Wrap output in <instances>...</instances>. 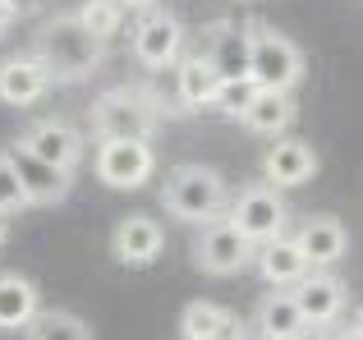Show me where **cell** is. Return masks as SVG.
I'll return each mask as SVG.
<instances>
[{"instance_id": "obj_6", "label": "cell", "mask_w": 363, "mask_h": 340, "mask_svg": "<svg viewBox=\"0 0 363 340\" xmlns=\"http://www.w3.org/2000/svg\"><path fill=\"white\" fill-rule=\"evenodd\" d=\"M194 262L207 276H235V271H244L253 262V244L230 221H207L203 234L194 239Z\"/></svg>"}, {"instance_id": "obj_4", "label": "cell", "mask_w": 363, "mask_h": 340, "mask_svg": "<svg viewBox=\"0 0 363 340\" xmlns=\"http://www.w3.org/2000/svg\"><path fill=\"white\" fill-rule=\"evenodd\" d=\"M248 79L257 92H290L303 79V55L285 33L267 23L248 28Z\"/></svg>"}, {"instance_id": "obj_3", "label": "cell", "mask_w": 363, "mask_h": 340, "mask_svg": "<svg viewBox=\"0 0 363 340\" xmlns=\"http://www.w3.org/2000/svg\"><path fill=\"white\" fill-rule=\"evenodd\" d=\"M157 101L138 88H111L92 101V134L97 143H147L157 134Z\"/></svg>"}, {"instance_id": "obj_27", "label": "cell", "mask_w": 363, "mask_h": 340, "mask_svg": "<svg viewBox=\"0 0 363 340\" xmlns=\"http://www.w3.org/2000/svg\"><path fill=\"white\" fill-rule=\"evenodd\" d=\"M308 340H354V336H350V327H318Z\"/></svg>"}, {"instance_id": "obj_16", "label": "cell", "mask_w": 363, "mask_h": 340, "mask_svg": "<svg viewBox=\"0 0 363 340\" xmlns=\"http://www.w3.org/2000/svg\"><path fill=\"white\" fill-rule=\"evenodd\" d=\"M253 267H257V276H262L267 285H299V280L308 276V258L299 253V244H294L290 234H276V239L257 244Z\"/></svg>"}, {"instance_id": "obj_19", "label": "cell", "mask_w": 363, "mask_h": 340, "mask_svg": "<svg viewBox=\"0 0 363 340\" xmlns=\"http://www.w3.org/2000/svg\"><path fill=\"white\" fill-rule=\"evenodd\" d=\"M37 313H42V299L33 280L18 271H0V332H23Z\"/></svg>"}, {"instance_id": "obj_7", "label": "cell", "mask_w": 363, "mask_h": 340, "mask_svg": "<svg viewBox=\"0 0 363 340\" xmlns=\"http://www.w3.org/2000/svg\"><path fill=\"white\" fill-rule=\"evenodd\" d=\"M179 51H184V23L175 14H166V9H147L138 18V28H133V55H138V64L170 69L179 60Z\"/></svg>"}, {"instance_id": "obj_2", "label": "cell", "mask_w": 363, "mask_h": 340, "mask_svg": "<svg viewBox=\"0 0 363 340\" xmlns=\"http://www.w3.org/2000/svg\"><path fill=\"white\" fill-rule=\"evenodd\" d=\"M161 207L189 225H207L221 221V212L230 207V188L212 166H175L161 184Z\"/></svg>"}, {"instance_id": "obj_18", "label": "cell", "mask_w": 363, "mask_h": 340, "mask_svg": "<svg viewBox=\"0 0 363 340\" xmlns=\"http://www.w3.org/2000/svg\"><path fill=\"white\" fill-rule=\"evenodd\" d=\"M253 327H257V340H276V336H303V313L294 304L290 290H267L257 299V313H253Z\"/></svg>"}, {"instance_id": "obj_23", "label": "cell", "mask_w": 363, "mask_h": 340, "mask_svg": "<svg viewBox=\"0 0 363 340\" xmlns=\"http://www.w3.org/2000/svg\"><path fill=\"white\" fill-rule=\"evenodd\" d=\"M23 340H92V327L79 313H65V308H42L33 322L23 327Z\"/></svg>"}, {"instance_id": "obj_31", "label": "cell", "mask_w": 363, "mask_h": 340, "mask_svg": "<svg viewBox=\"0 0 363 340\" xmlns=\"http://www.w3.org/2000/svg\"><path fill=\"white\" fill-rule=\"evenodd\" d=\"M5 234H9V230H5V216H0V244H5Z\"/></svg>"}, {"instance_id": "obj_15", "label": "cell", "mask_w": 363, "mask_h": 340, "mask_svg": "<svg viewBox=\"0 0 363 340\" xmlns=\"http://www.w3.org/2000/svg\"><path fill=\"white\" fill-rule=\"evenodd\" d=\"M51 88V74L42 69L37 55H9L0 64V101L5 106H37Z\"/></svg>"}, {"instance_id": "obj_17", "label": "cell", "mask_w": 363, "mask_h": 340, "mask_svg": "<svg viewBox=\"0 0 363 340\" xmlns=\"http://www.w3.org/2000/svg\"><path fill=\"white\" fill-rule=\"evenodd\" d=\"M207 64L221 74V83L230 79H248V28H235V23H212L207 28Z\"/></svg>"}, {"instance_id": "obj_32", "label": "cell", "mask_w": 363, "mask_h": 340, "mask_svg": "<svg viewBox=\"0 0 363 340\" xmlns=\"http://www.w3.org/2000/svg\"><path fill=\"white\" fill-rule=\"evenodd\" d=\"M276 340H308V336H276Z\"/></svg>"}, {"instance_id": "obj_11", "label": "cell", "mask_w": 363, "mask_h": 340, "mask_svg": "<svg viewBox=\"0 0 363 340\" xmlns=\"http://www.w3.org/2000/svg\"><path fill=\"white\" fill-rule=\"evenodd\" d=\"M262 175L272 188H299L318 175V152L308 138H276L262 157Z\"/></svg>"}, {"instance_id": "obj_5", "label": "cell", "mask_w": 363, "mask_h": 340, "mask_svg": "<svg viewBox=\"0 0 363 340\" xmlns=\"http://www.w3.org/2000/svg\"><path fill=\"white\" fill-rule=\"evenodd\" d=\"M225 221H230L235 230H240L244 239L257 249V244L285 234L290 207H285L281 188H272V184H248V188H240V198L230 203V216H225Z\"/></svg>"}, {"instance_id": "obj_1", "label": "cell", "mask_w": 363, "mask_h": 340, "mask_svg": "<svg viewBox=\"0 0 363 340\" xmlns=\"http://www.w3.org/2000/svg\"><path fill=\"white\" fill-rule=\"evenodd\" d=\"M33 55L42 60V69L51 74V83H83L106 60V42H97L74 14H60V18H46L42 23Z\"/></svg>"}, {"instance_id": "obj_22", "label": "cell", "mask_w": 363, "mask_h": 340, "mask_svg": "<svg viewBox=\"0 0 363 340\" xmlns=\"http://www.w3.org/2000/svg\"><path fill=\"white\" fill-rule=\"evenodd\" d=\"M240 125L248 134H262V138H281L285 129L294 125V101L290 92H257L253 106L240 115Z\"/></svg>"}, {"instance_id": "obj_25", "label": "cell", "mask_w": 363, "mask_h": 340, "mask_svg": "<svg viewBox=\"0 0 363 340\" xmlns=\"http://www.w3.org/2000/svg\"><path fill=\"white\" fill-rule=\"evenodd\" d=\"M253 97H257V88H253V79H230V83H221L216 88V97H212V106L221 110L225 120H240L248 106H253Z\"/></svg>"}, {"instance_id": "obj_28", "label": "cell", "mask_w": 363, "mask_h": 340, "mask_svg": "<svg viewBox=\"0 0 363 340\" xmlns=\"http://www.w3.org/2000/svg\"><path fill=\"white\" fill-rule=\"evenodd\" d=\"M14 18H18V9H14V0H0V37L14 28Z\"/></svg>"}, {"instance_id": "obj_10", "label": "cell", "mask_w": 363, "mask_h": 340, "mask_svg": "<svg viewBox=\"0 0 363 340\" xmlns=\"http://www.w3.org/2000/svg\"><path fill=\"white\" fill-rule=\"evenodd\" d=\"M18 147H28L37 162L60 166V170H69V175H74V166L83 162V134L74 125H65V120H37V125H28L23 138H18Z\"/></svg>"}, {"instance_id": "obj_9", "label": "cell", "mask_w": 363, "mask_h": 340, "mask_svg": "<svg viewBox=\"0 0 363 340\" xmlns=\"http://www.w3.org/2000/svg\"><path fill=\"white\" fill-rule=\"evenodd\" d=\"M9 166H14V175H18V188H23V203L28 207H55V203L69 198L74 175H69V170H60V166L37 162L28 147H18V143L9 147Z\"/></svg>"}, {"instance_id": "obj_26", "label": "cell", "mask_w": 363, "mask_h": 340, "mask_svg": "<svg viewBox=\"0 0 363 340\" xmlns=\"http://www.w3.org/2000/svg\"><path fill=\"white\" fill-rule=\"evenodd\" d=\"M18 207H28L23 203V188H18L14 166H9V152H0V216L18 212Z\"/></svg>"}, {"instance_id": "obj_20", "label": "cell", "mask_w": 363, "mask_h": 340, "mask_svg": "<svg viewBox=\"0 0 363 340\" xmlns=\"http://www.w3.org/2000/svg\"><path fill=\"white\" fill-rule=\"evenodd\" d=\"M179 332L184 340H240V322L230 308L212 304V299H194L179 317Z\"/></svg>"}, {"instance_id": "obj_24", "label": "cell", "mask_w": 363, "mask_h": 340, "mask_svg": "<svg viewBox=\"0 0 363 340\" xmlns=\"http://www.w3.org/2000/svg\"><path fill=\"white\" fill-rule=\"evenodd\" d=\"M74 18H79L97 42H111V37L120 33V23H124V9L116 5V0H88V5H79Z\"/></svg>"}, {"instance_id": "obj_29", "label": "cell", "mask_w": 363, "mask_h": 340, "mask_svg": "<svg viewBox=\"0 0 363 340\" xmlns=\"http://www.w3.org/2000/svg\"><path fill=\"white\" fill-rule=\"evenodd\" d=\"M116 5H120V9H124V5H133V9H143V14H147V9L157 5V0H116Z\"/></svg>"}, {"instance_id": "obj_13", "label": "cell", "mask_w": 363, "mask_h": 340, "mask_svg": "<svg viewBox=\"0 0 363 340\" xmlns=\"http://www.w3.org/2000/svg\"><path fill=\"white\" fill-rule=\"evenodd\" d=\"M161 249H166V230L143 212L124 216L116 225V234H111V253H116V262H124V267H147V262L161 258Z\"/></svg>"}, {"instance_id": "obj_12", "label": "cell", "mask_w": 363, "mask_h": 340, "mask_svg": "<svg viewBox=\"0 0 363 340\" xmlns=\"http://www.w3.org/2000/svg\"><path fill=\"white\" fill-rule=\"evenodd\" d=\"M290 295L308 327H336L340 313H345V285L331 271H308L299 285H290Z\"/></svg>"}, {"instance_id": "obj_21", "label": "cell", "mask_w": 363, "mask_h": 340, "mask_svg": "<svg viewBox=\"0 0 363 340\" xmlns=\"http://www.w3.org/2000/svg\"><path fill=\"white\" fill-rule=\"evenodd\" d=\"M175 92L179 101H184V110H203L212 106L216 88H221V74L207 64V55H184V60H175Z\"/></svg>"}, {"instance_id": "obj_14", "label": "cell", "mask_w": 363, "mask_h": 340, "mask_svg": "<svg viewBox=\"0 0 363 340\" xmlns=\"http://www.w3.org/2000/svg\"><path fill=\"white\" fill-rule=\"evenodd\" d=\"M294 244H299V253L308 258V271H327L345 258L350 234L336 216H308V221L299 225V234H294Z\"/></svg>"}, {"instance_id": "obj_30", "label": "cell", "mask_w": 363, "mask_h": 340, "mask_svg": "<svg viewBox=\"0 0 363 340\" xmlns=\"http://www.w3.org/2000/svg\"><path fill=\"white\" fill-rule=\"evenodd\" d=\"M350 336H354V340H363V308L354 313V322H350Z\"/></svg>"}, {"instance_id": "obj_8", "label": "cell", "mask_w": 363, "mask_h": 340, "mask_svg": "<svg viewBox=\"0 0 363 340\" xmlns=\"http://www.w3.org/2000/svg\"><path fill=\"white\" fill-rule=\"evenodd\" d=\"M92 170L106 188H143L157 170V152L147 143H101Z\"/></svg>"}]
</instances>
